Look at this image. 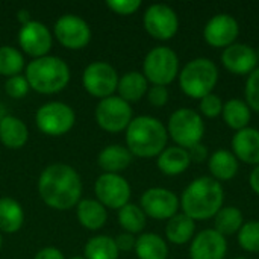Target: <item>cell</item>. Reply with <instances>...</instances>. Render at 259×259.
<instances>
[{
  "label": "cell",
  "instance_id": "1",
  "mask_svg": "<svg viewBox=\"0 0 259 259\" xmlns=\"http://www.w3.org/2000/svg\"><path fill=\"white\" fill-rule=\"evenodd\" d=\"M38 193L49 208L68 211L80 202L82 179L71 165L61 162L52 164L39 175Z\"/></svg>",
  "mask_w": 259,
  "mask_h": 259
},
{
  "label": "cell",
  "instance_id": "2",
  "mask_svg": "<svg viewBox=\"0 0 259 259\" xmlns=\"http://www.w3.org/2000/svg\"><path fill=\"white\" fill-rule=\"evenodd\" d=\"M182 212L194 222H205L225 206V188L211 176L196 178L179 199Z\"/></svg>",
  "mask_w": 259,
  "mask_h": 259
},
{
  "label": "cell",
  "instance_id": "3",
  "mask_svg": "<svg viewBox=\"0 0 259 259\" xmlns=\"http://www.w3.org/2000/svg\"><path fill=\"white\" fill-rule=\"evenodd\" d=\"M167 127L152 115L134 117L126 129V147L137 158H158L167 147Z\"/></svg>",
  "mask_w": 259,
  "mask_h": 259
},
{
  "label": "cell",
  "instance_id": "4",
  "mask_svg": "<svg viewBox=\"0 0 259 259\" xmlns=\"http://www.w3.org/2000/svg\"><path fill=\"white\" fill-rule=\"evenodd\" d=\"M24 77L30 90L39 94H56L68 85L70 67L62 58L47 55L32 59L26 65Z\"/></svg>",
  "mask_w": 259,
  "mask_h": 259
},
{
  "label": "cell",
  "instance_id": "5",
  "mask_svg": "<svg viewBox=\"0 0 259 259\" xmlns=\"http://www.w3.org/2000/svg\"><path fill=\"white\" fill-rule=\"evenodd\" d=\"M179 87L191 99H203L211 94L219 82V68L209 58H194L179 71Z\"/></svg>",
  "mask_w": 259,
  "mask_h": 259
},
{
  "label": "cell",
  "instance_id": "6",
  "mask_svg": "<svg viewBox=\"0 0 259 259\" xmlns=\"http://www.w3.org/2000/svg\"><path fill=\"white\" fill-rule=\"evenodd\" d=\"M167 134L176 146L182 149H191L202 143L205 137V121L199 111L190 108L176 109L167 123Z\"/></svg>",
  "mask_w": 259,
  "mask_h": 259
},
{
  "label": "cell",
  "instance_id": "7",
  "mask_svg": "<svg viewBox=\"0 0 259 259\" xmlns=\"http://www.w3.org/2000/svg\"><path fill=\"white\" fill-rule=\"evenodd\" d=\"M179 56L167 46L153 47L143 61V74L152 85L167 87L179 76Z\"/></svg>",
  "mask_w": 259,
  "mask_h": 259
},
{
  "label": "cell",
  "instance_id": "8",
  "mask_svg": "<svg viewBox=\"0 0 259 259\" xmlns=\"http://www.w3.org/2000/svg\"><path fill=\"white\" fill-rule=\"evenodd\" d=\"M35 121L44 135L61 137L73 129L76 114L73 108L64 102H47L36 111Z\"/></svg>",
  "mask_w": 259,
  "mask_h": 259
},
{
  "label": "cell",
  "instance_id": "9",
  "mask_svg": "<svg viewBox=\"0 0 259 259\" xmlns=\"http://www.w3.org/2000/svg\"><path fill=\"white\" fill-rule=\"evenodd\" d=\"M132 120L134 112L131 103L124 102L118 96L102 99L96 106V121L103 131L109 134L126 131Z\"/></svg>",
  "mask_w": 259,
  "mask_h": 259
},
{
  "label": "cell",
  "instance_id": "10",
  "mask_svg": "<svg viewBox=\"0 0 259 259\" xmlns=\"http://www.w3.org/2000/svg\"><path fill=\"white\" fill-rule=\"evenodd\" d=\"M118 79L120 76L117 70L105 61L91 62L82 73L83 88L88 94L100 100L114 96V93L117 91Z\"/></svg>",
  "mask_w": 259,
  "mask_h": 259
},
{
  "label": "cell",
  "instance_id": "11",
  "mask_svg": "<svg viewBox=\"0 0 259 259\" xmlns=\"http://www.w3.org/2000/svg\"><path fill=\"white\" fill-rule=\"evenodd\" d=\"M146 32L159 41L171 39L179 30V17L176 11L164 3L150 5L143 17Z\"/></svg>",
  "mask_w": 259,
  "mask_h": 259
},
{
  "label": "cell",
  "instance_id": "12",
  "mask_svg": "<svg viewBox=\"0 0 259 259\" xmlns=\"http://www.w3.org/2000/svg\"><path fill=\"white\" fill-rule=\"evenodd\" d=\"M96 200L100 202L105 208L109 209H121L129 203L132 190L129 182L121 175L103 173L97 178L94 184Z\"/></svg>",
  "mask_w": 259,
  "mask_h": 259
},
{
  "label": "cell",
  "instance_id": "13",
  "mask_svg": "<svg viewBox=\"0 0 259 259\" xmlns=\"http://www.w3.org/2000/svg\"><path fill=\"white\" fill-rule=\"evenodd\" d=\"M140 206L144 211L146 217L153 220H170L178 214L181 203L179 197L167 188L153 187L143 193L140 199Z\"/></svg>",
  "mask_w": 259,
  "mask_h": 259
},
{
  "label": "cell",
  "instance_id": "14",
  "mask_svg": "<svg viewBox=\"0 0 259 259\" xmlns=\"http://www.w3.org/2000/svg\"><path fill=\"white\" fill-rule=\"evenodd\" d=\"M53 33L58 42L70 50H80L91 39L90 24L82 17L71 14L62 15L56 20Z\"/></svg>",
  "mask_w": 259,
  "mask_h": 259
},
{
  "label": "cell",
  "instance_id": "15",
  "mask_svg": "<svg viewBox=\"0 0 259 259\" xmlns=\"http://www.w3.org/2000/svg\"><path fill=\"white\" fill-rule=\"evenodd\" d=\"M53 36L49 27L36 20H30L29 23L23 24L18 30V44L20 49L32 56L33 59L47 56L52 49Z\"/></svg>",
  "mask_w": 259,
  "mask_h": 259
},
{
  "label": "cell",
  "instance_id": "16",
  "mask_svg": "<svg viewBox=\"0 0 259 259\" xmlns=\"http://www.w3.org/2000/svg\"><path fill=\"white\" fill-rule=\"evenodd\" d=\"M240 35V24L231 14H217L211 17L203 27V38L206 44L215 49H226L237 42Z\"/></svg>",
  "mask_w": 259,
  "mask_h": 259
},
{
  "label": "cell",
  "instance_id": "17",
  "mask_svg": "<svg viewBox=\"0 0 259 259\" xmlns=\"http://www.w3.org/2000/svg\"><path fill=\"white\" fill-rule=\"evenodd\" d=\"M222 64L223 67L237 76H249L258 65V55L256 50L244 42H235L226 47L222 52Z\"/></svg>",
  "mask_w": 259,
  "mask_h": 259
},
{
  "label": "cell",
  "instance_id": "18",
  "mask_svg": "<svg viewBox=\"0 0 259 259\" xmlns=\"http://www.w3.org/2000/svg\"><path fill=\"white\" fill-rule=\"evenodd\" d=\"M226 253V237L214 229L200 231L190 243V259H225Z\"/></svg>",
  "mask_w": 259,
  "mask_h": 259
},
{
  "label": "cell",
  "instance_id": "19",
  "mask_svg": "<svg viewBox=\"0 0 259 259\" xmlns=\"http://www.w3.org/2000/svg\"><path fill=\"white\" fill-rule=\"evenodd\" d=\"M232 153L238 159V162H244L249 165H259V129L246 127L234 134L231 140Z\"/></svg>",
  "mask_w": 259,
  "mask_h": 259
},
{
  "label": "cell",
  "instance_id": "20",
  "mask_svg": "<svg viewBox=\"0 0 259 259\" xmlns=\"http://www.w3.org/2000/svg\"><path fill=\"white\" fill-rule=\"evenodd\" d=\"M208 170L211 173V178L222 184L226 181H232L238 175L240 164L231 150L220 149V150H215L212 155H209Z\"/></svg>",
  "mask_w": 259,
  "mask_h": 259
},
{
  "label": "cell",
  "instance_id": "21",
  "mask_svg": "<svg viewBox=\"0 0 259 259\" xmlns=\"http://www.w3.org/2000/svg\"><path fill=\"white\" fill-rule=\"evenodd\" d=\"M190 164L191 159L188 150L179 146L165 147L156 158V165L159 171L165 176H179L188 170Z\"/></svg>",
  "mask_w": 259,
  "mask_h": 259
},
{
  "label": "cell",
  "instance_id": "22",
  "mask_svg": "<svg viewBox=\"0 0 259 259\" xmlns=\"http://www.w3.org/2000/svg\"><path fill=\"white\" fill-rule=\"evenodd\" d=\"M134 159V155L129 152L127 147L120 144H111L106 146L97 158L99 167L103 170V173H114L120 175L123 170H126Z\"/></svg>",
  "mask_w": 259,
  "mask_h": 259
},
{
  "label": "cell",
  "instance_id": "23",
  "mask_svg": "<svg viewBox=\"0 0 259 259\" xmlns=\"http://www.w3.org/2000/svg\"><path fill=\"white\" fill-rule=\"evenodd\" d=\"M27 138L29 131L23 120L14 115H3L0 118V141L5 147L12 150L21 149Z\"/></svg>",
  "mask_w": 259,
  "mask_h": 259
},
{
  "label": "cell",
  "instance_id": "24",
  "mask_svg": "<svg viewBox=\"0 0 259 259\" xmlns=\"http://www.w3.org/2000/svg\"><path fill=\"white\" fill-rule=\"evenodd\" d=\"M196 235V222L185 215L184 212H178L165 225V238L168 243L175 246H184L191 243Z\"/></svg>",
  "mask_w": 259,
  "mask_h": 259
},
{
  "label": "cell",
  "instance_id": "25",
  "mask_svg": "<svg viewBox=\"0 0 259 259\" xmlns=\"http://www.w3.org/2000/svg\"><path fill=\"white\" fill-rule=\"evenodd\" d=\"M147 90L149 82L141 71H127L118 79V97H121L127 103L140 102L147 94Z\"/></svg>",
  "mask_w": 259,
  "mask_h": 259
},
{
  "label": "cell",
  "instance_id": "26",
  "mask_svg": "<svg viewBox=\"0 0 259 259\" xmlns=\"http://www.w3.org/2000/svg\"><path fill=\"white\" fill-rule=\"evenodd\" d=\"M76 215L79 223L88 231L102 229L108 220L106 208L94 199L80 200L76 206Z\"/></svg>",
  "mask_w": 259,
  "mask_h": 259
},
{
  "label": "cell",
  "instance_id": "27",
  "mask_svg": "<svg viewBox=\"0 0 259 259\" xmlns=\"http://www.w3.org/2000/svg\"><path fill=\"white\" fill-rule=\"evenodd\" d=\"M222 117H223V121L228 124V127L238 132V131L249 127V123L252 118V111L244 100L231 99V100L225 102Z\"/></svg>",
  "mask_w": 259,
  "mask_h": 259
},
{
  "label": "cell",
  "instance_id": "28",
  "mask_svg": "<svg viewBox=\"0 0 259 259\" xmlns=\"http://www.w3.org/2000/svg\"><path fill=\"white\" fill-rule=\"evenodd\" d=\"M135 253L138 259H167L168 244L158 234L146 232L140 234L135 243Z\"/></svg>",
  "mask_w": 259,
  "mask_h": 259
},
{
  "label": "cell",
  "instance_id": "29",
  "mask_svg": "<svg viewBox=\"0 0 259 259\" xmlns=\"http://www.w3.org/2000/svg\"><path fill=\"white\" fill-rule=\"evenodd\" d=\"M24 223L21 205L11 197H0V232L15 234Z\"/></svg>",
  "mask_w": 259,
  "mask_h": 259
},
{
  "label": "cell",
  "instance_id": "30",
  "mask_svg": "<svg viewBox=\"0 0 259 259\" xmlns=\"http://www.w3.org/2000/svg\"><path fill=\"white\" fill-rule=\"evenodd\" d=\"M243 225H244V215L235 206H223L214 215V231H217L223 237L238 234Z\"/></svg>",
  "mask_w": 259,
  "mask_h": 259
},
{
  "label": "cell",
  "instance_id": "31",
  "mask_svg": "<svg viewBox=\"0 0 259 259\" xmlns=\"http://www.w3.org/2000/svg\"><path fill=\"white\" fill-rule=\"evenodd\" d=\"M118 253L115 240L108 235H96L83 247L85 259H118Z\"/></svg>",
  "mask_w": 259,
  "mask_h": 259
},
{
  "label": "cell",
  "instance_id": "32",
  "mask_svg": "<svg viewBox=\"0 0 259 259\" xmlns=\"http://www.w3.org/2000/svg\"><path fill=\"white\" fill-rule=\"evenodd\" d=\"M118 223L127 234H143L147 225V217L141 206L129 202L121 209H118Z\"/></svg>",
  "mask_w": 259,
  "mask_h": 259
},
{
  "label": "cell",
  "instance_id": "33",
  "mask_svg": "<svg viewBox=\"0 0 259 259\" xmlns=\"http://www.w3.org/2000/svg\"><path fill=\"white\" fill-rule=\"evenodd\" d=\"M24 70L23 53L12 46L0 47V74L6 77L18 76Z\"/></svg>",
  "mask_w": 259,
  "mask_h": 259
},
{
  "label": "cell",
  "instance_id": "34",
  "mask_svg": "<svg viewBox=\"0 0 259 259\" xmlns=\"http://www.w3.org/2000/svg\"><path fill=\"white\" fill-rule=\"evenodd\" d=\"M237 237L238 244L243 250L250 253H259V220L244 223Z\"/></svg>",
  "mask_w": 259,
  "mask_h": 259
},
{
  "label": "cell",
  "instance_id": "35",
  "mask_svg": "<svg viewBox=\"0 0 259 259\" xmlns=\"http://www.w3.org/2000/svg\"><path fill=\"white\" fill-rule=\"evenodd\" d=\"M244 102L249 105L250 111L259 112V68L253 70L246 79Z\"/></svg>",
  "mask_w": 259,
  "mask_h": 259
},
{
  "label": "cell",
  "instance_id": "36",
  "mask_svg": "<svg viewBox=\"0 0 259 259\" xmlns=\"http://www.w3.org/2000/svg\"><path fill=\"white\" fill-rule=\"evenodd\" d=\"M223 100L220 99L219 94L211 93L208 96H205L203 99H200L199 102V114L202 117L206 118H217L219 115H222L223 111Z\"/></svg>",
  "mask_w": 259,
  "mask_h": 259
},
{
  "label": "cell",
  "instance_id": "37",
  "mask_svg": "<svg viewBox=\"0 0 259 259\" xmlns=\"http://www.w3.org/2000/svg\"><path fill=\"white\" fill-rule=\"evenodd\" d=\"M30 87L26 80V77L23 74H18V76H12V77H8L6 83H5V91L9 97L12 99H23L24 96H27Z\"/></svg>",
  "mask_w": 259,
  "mask_h": 259
},
{
  "label": "cell",
  "instance_id": "38",
  "mask_svg": "<svg viewBox=\"0 0 259 259\" xmlns=\"http://www.w3.org/2000/svg\"><path fill=\"white\" fill-rule=\"evenodd\" d=\"M141 0H106V6L117 15H132L141 8Z\"/></svg>",
  "mask_w": 259,
  "mask_h": 259
},
{
  "label": "cell",
  "instance_id": "39",
  "mask_svg": "<svg viewBox=\"0 0 259 259\" xmlns=\"http://www.w3.org/2000/svg\"><path fill=\"white\" fill-rule=\"evenodd\" d=\"M147 100L152 106H156V108H161V106H165L167 102H168V90L167 87H161V85H152L149 87L147 90Z\"/></svg>",
  "mask_w": 259,
  "mask_h": 259
},
{
  "label": "cell",
  "instance_id": "40",
  "mask_svg": "<svg viewBox=\"0 0 259 259\" xmlns=\"http://www.w3.org/2000/svg\"><path fill=\"white\" fill-rule=\"evenodd\" d=\"M188 155H190L191 162H196V164H202V162L208 161V158H209L208 147L203 143H199V144L193 146L191 149H188Z\"/></svg>",
  "mask_w": 259,
  "mask_h": 259
},
{
  "label": "cell",
  "instance_id": "41",
  "mask_svg": "<svg viewBox=\"0 0 259 259\" xmlns=\"http://www.w3.org/2000/svg\"><path fill=\"white\" fill-rule=\"evenodd\" d=\"M114 240H115V244H117V247H118L120 252H131V250L135 249L137 238L132 234L123 232V234L117 235V238H114Z\"/></svg>",
  "mask_w": 259,
  "mask_h": 259
},
{
  "label": "cell",
  "instance_id": "42",
  "mask_svg": "<svg viewBox=\"0 0 259 259\" xmlns=\"http://www.w3.org/2000/svg\"><path fill=\"white\" fill-rule=\"evenodd\" d=\"M33 259H65L64 253L56 247H44L41 249Z\"/></svg>",
  "mask_w": 259,
  "mask_h": 259
},
{
  "label": "cell",
  "instance_id": "43",
  "mask_svg": "<svg viewBox=\"0 0 259 259\" xmlns=\"http://www.w3.org/2000/svg\"><path fill=\"white\" fill-rule=\"evenodd\" d=\"M249 185H250L252 191L259 196V165H256V167L252 170V173H250V176H249Z\"/></svg>",
  "mask_w": 259,
  "mask_h": 259
},
{
  "label": "cell",
  "instance_id": "44",
  "mask_svg": "<svg viewBox=\"0 0 259 259\" xmlns=\"http://www.w3.org/2000/svg\"><path fill=\"white\" fill-rule=\"evenodd\" d=\"M17 18H18V21H20L21 26H23V24H26V23L30 21V14H29V11H26V9H20V11L17 12Z\"/></svg>",
  "mask_w": 259,
  "mask_h": 259
},
{
  "label": "cell",
  "instance_id": "45",
  "mask_svg": "<svg viewBox=\"0 0 259 259\" xmlns=\"http://www.w3.org/2000/svg\"><path fill=\"white\" fill-rule=\"evenodd\" d=\"M71 259H85V256H73Z\"/></svg>",
  "mask_w": 259,
  "mask_h": 259
},
{
  "label": "cell",
  "instance_id": "46",
  "mask_svg": "<svg viewBox=\"0 0 259 259\" xmlns=\"http://www.w3.org/2000/svg\"><path fill=\"white\" fill-rule=\"evenodd\" d=\"M0 249H2V232H0Z\"/></svg>",
  "mask_w": 259,
  "mask_h": 259
},
{
  "label": "cell",
  "instance_id": "47",
  "mask_svg": "<svg viewBox=\"0 0 259 259\" xmlns=\"http://www.w3.org/2000/svg\"><path fill=\"white\" fill-rule=\"evenodd\" d=\"M256 55H258V62H259V47H258V50H256Z\"/></svg>",
  "mask_w": 259,
  "mask_h": 259
},
{
  "label": "cell",
  "instance_id": "48",
  "mask_svg": "<svg viewBox=\"0 0 259 259\" xmlns=\"http://www.w3.org/2000/svg\"><path fill=\"white\" fill-rule=\"evenodd\" d=\"M234 259H247V258H243V256H240V258H234Z\"/></svg>",
  "mask_w": 259,
  "mask_h": 259
}]
</instances>
